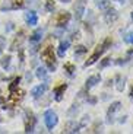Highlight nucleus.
I'll return each mask as SVG.
<instances>
[{
  "instance_id": "nucleus-1",
  "label": "nucleus",
  "mask_w": 133,
  "mask_h": 134,
  "mask_svg": "<svg viewBox=\"0 0 133 134\" xmlns=\"http://www.w3.org/2000/svg\"><path fill=\"white\" fill-rule=\"evenodd\" d=\"M111 44H113L111 38H110V37L105 38V40H104L103 42L100 44V45H96V48L94 50V53L91 54V57L88 58L86 61H85V64H83V66H85V67H89V66H92V64H95L96 61L100 60L101 55H103V54H104L107 50H108V48L111 47Z\"/></svg>"
},
{
  "instance_id": "nucleus-2",
  "label": "nucleus",
  "mask_w": 133,
  "mask_h": 134,
  "mask_svg": "<svg viewBox=\"0 0 133 134\" xmlns=\"http://www.w3.org/2000/svg\"><path fill=\"white\" fill-rule=\"evenodd\" d=\"M41 57H43L44 63L47 64V69L50 71H56V67H57V63H56V55H54V51H53V47H45L44 51L41 53Z\"/></svg>"
},
{
  "instance_id": "nucleus-3",
  "label": "nucleus",
  "mask_w": 133,
  "mask_h": 134,
  "mask_svg": "<svg viewBox=\"0 0 133 134\" xmlns=\"http://www.w3.org/2000/svg\"><path fill=\"white\" fill-rule=\"evenodd\" d=\"M44 122H45V125H47L48 130H53V128L57 125L59 118H57V114L53 109H47L45 112H44Z\"/></svg>"
},
{
  "instance_id": "nucleus-4",
  "label": "nucleus",
  "mask_w": 133,
  "mask_h": 134,
  "mask_svg": "<svg viewBox=\"0 0 133 134\" xmlns=\"http://www.w3.org/2000/svg\"><path fill=\"white\" fill-rule=\"evenodd\" d=\"M35 124H37V118H35V115H34L31 111H27V118H25V133H34V130H35Z\"/></svg>"
},
{
  "instance_id": "nucleus-5",
  "label": "nucleus",
  "mask_w": 133,
  "mask_h": 134,
  "mask_svg": "<svg viewBox=\"0 0 133 134\" xmlns=\"http://www.w3.org/2000/svg\"><path fill=\"white\" fill-rule=\"evenodd\" d=\"M120 108H121V102H119V100H116V102H113L110 105V108L107 111V122L108 124L114 122V115H116L117 111H120Z\"/></svg>"
},
{
  "instance_id": "nucleus-6",
  "label": "nucleus",
  "mask_w": 133,
  "mask_h": 134,
  "mask_svg": "<svg viewBox=\"0 0 133 134\" xmlns=\"http://www.w3.org/2000/svg\"><path fill=\"white\" fill-rule=\"evenodd\" d=\"M70 13L69 12H60L59 15H57L56 18V25L59 28H64L67 24H69V20H70Z\"/></svg>"
},
{
  "instance_id": "nucleus-7",
  "label": "nucleus",
  "mask_w": 133,
  "mask_h": 134,
  "mask_svg": "<svg viewBox=\"0 0 133 134\" xmlns=\"http://www.w3.org/2000/svg\"><path fill=\"white\" fill-rule=\"evenodd\" d=\"M104 19H105L107 24H113V22H116L117 19H119V13H117V10L113 9V7H108V9L105 10V13H104Z\"/></svg>"
},
{
  "instance_id": "nucleus-8",
  "label": "nucleus",
  "mask_w": 133,
  "mask_h": 134,
  "mask_svg": "<svg viewBox=\"0 0 133 134\" xmlns=\"http://www.w3.org/2000/svg\"><path fill=\"white\" fill-rule=\"evenodd\" d=\"M100 82H101V76H100V74H92V76H89L86 79V82H85V91L92 89V87L96 86Z\"/></svg>"
},
{
  "instance_id": "nucleus-9",
  "label": "nucleus",
  "mask_w": 133,
  "mask_h": 134,
  "mask_svg": "<svg viewBox=\"0 0 133 134\" xmlns=\"http://www.w3.org/2000/svg\"><path fill=\"white\" fill-rule=\"evenodd\" d=\"M67 89V85L63 83V85H59V86L54 87L53 91V95H54V99L57 100V102H60V100L63 99V95H64V91Z\"/></svg>"
},
{
  "instance_id": "nucleus-10",
  "label": "nucleus",
  "mask_w": 133,
  "mask_h": 134,
  "mask_svg": "<svg viewBox=\"0 0 133 134\" xmlns=\"http://www.w3.org/2000/svg\"><path fill=\"white\" fill-rule=\"evenodd\" d=\"M47 83H43V85H38V86H35L31 91V95H32V98H35V99H38V98H41L44 93H45V91H47Z\"/></svg>"
},
{
  "instance_id": "nucleus-11",
  "label": "nucleus",
  "mask_w": 133,
  "mask_h": 134,
  "mask_svg": "<svg viewBox=\"0 0 133 134\" xmlns=\"http://www.w3.org/2000/svg\"><path fill=\"white\" fill-rule=\"evenodd\" d=\"M75 18H76V20H80L83 16V13H85V0H79L76 4H75Z\"/></svg>"
},
{
  "instance_id": "nucleus-12",
  "label": "nucleus",
  "mask_w": 133,
  "mask_h": 134,
  "mask_svg": "<svg viewBox=\"0 0 133 134\" xmlns=\"http://www.w3.org/2000/svg\"><path fill=\"white\" fill-rule=\"evenodd\" d=\"M25 20H27V24L31 25V26L37 25L38 24V15H37V12H34V10L27 12V13H25Z\"/></svg>"
},
{
  "instance_id": "nucleus-13",
  "label": "nucleus",
  "mask_w": 133,
  "mask_h": 134,
  "mask_svg": "<svg viewBox=\"0 0 133 134\" xmlns=\"http://www.w3.org/2000/svg\"><path fill=\"white\" fill-rule=\"evenodd\" d=\"M79 128H80L79 124H76L75 121H69V122L64 125L63 133H78V131H79Z\"/></svg>"
},
{
  "instance_id": "nucleus-14",
  "label": "nucleus",
  "mask_w": 133,
  "mask_h": 134,
  "mask_svg": "<svg viewBox=\"0 0 133 134\" xmlns=\"http://www.w3.org/2000/svg\"><path fill=\"white\" fill-rule=\"evenodd\" d=\"M69 45H70V40H64V41H62V42H60L59 50H57L59 57H64V54H66V51H67V48H69Z\"/></svg>"
},
{
  "instance_id": "nucleus-15",
  "label": "nucleus",
  "mask_w": 133,
  "mask_h": 134,
  "mask_svg": "<svg viewBox=\"0 0 133 134\" xmlns=\"http://www.w3.org/2000/svg\"><path fill=\"white\" fill-rule=\"evenodd\" d=\"M22 41H23V31H19V35H16V38H15L13 44H12V47H10V50H12V51L19 50V47H21V44H22Z\"/></svg>"
},
{
  "instance_id": "nucleus-16",
  "label": "nucleus",
  "mask_w": 133,
  "mask_h": 134,
  "mask_svg": "<svg viewBox=\"0 0 133 134\" xmlns=\"http://www.w3.org/2000/svg\"><path fill=\"white\" fill-rule=\"evenodd\" d=\"M41 38H43V29H37L29 37V42L31 44H38L41 41Z\"/></svg>"
},
{
  "instance_id": "nucleus-17",
  "label": "nucleus",
  "mask_w": 133,
  "mask_h": 134,
  "mask_svg": "<svg viewBox=\"0 0 133 134\" xmlns=\"http://www.w3.org/2000/svg\"><path fill=\"white\" fill-rule=\"evenodd\" d=\"M35 76H37L40 80L48 82V74H47V70L44 69V67H38L37 71H35Z\"/></svg>"
},
{
  "instance_id": "nucleus-18",
  "label": "nucleus",
  "mask_w": 133,
  "mask_h": 134,
  "mask_svg": "<svg viewBox=\"0 0 133 134\" xmlns=\"http://www.w3.org/2000/svg\"><path fill=\"white\" fill-rule=\"evenodd\" d=\"M64 71L69 77H73L75 76V71H76V67L73 66L72 63H66L64 64Z\"/></svg>"
},
{
  "instance_id": "nucleus-19",
  "label": "nucleus",
  "mask_w": 133,
  "mask_h": 134,
  "mask_svg": "<svg viewBox=\"0 0 133 134\" xmlns=\"http://www.w3.org/2000/svg\"><path fill=\"white\" fill-rule=\"evenodd\" d=\"M116 80H117V91H119V92H123L124 83H126V77H121V76L119 74V76L116 77Z\"/></svg>"
},
{
  "instance_id": "nucleus-20",
  "label": "nucleus",
  "mask_w": 133,
  "mask_h": 134,
  "mask_svg": "<svg viewBox=\"0 0 133 134\" xmlns=\"http://www.w3.org/2000/svg\"><path fill=\"white\" fill-rule=\"evenodd\" d=\"M95 4L100 7L101 10H107L108 7L111 6V4H110V0H100V2H96Z\"/></svg>"
},
{
  "instance_id": "nucleus-21",
  "label": "nucleus",
  "mask_w": 133,
  "mask_h": 134,
  "mask_svg": "<svg viewBox=\"0 0 133 134\" xmlns=\"http://www.w3.org/2000/svg\"><path fill=\"white\" fill-rule=\"evenodd\" d=\"M19 82H21V77L18 76V77H15L13 79V82L10 83V86H9V92H12V91H16L18 89V86H19Z\"/></svg>"
},
{
  "instance_id": "nucleus-22",
  "label": "nucleus",
  "mask_w": 133,
  "mask_h": 134,
  "mask_svg": "<svg viewBox=\"0 0 133 134\" xmlns=\"http://www.w3.org/2000/svg\"><path fill=\"white\" fill-rule=\"evenodd\" d=\"M78 111H79V105H78V104H73V105H72V108L67 111V115L72 118V117H75V115L78 114Z\"/></svg>"
},
{
  "instance_id": "nucleus-23",
  "label": "nucleus",
  "mask_w": 133,
  "mask_h": 134,
  "mask_svg": "<svg viewBox=\"0 0 133 134\" xmlns=\"http://www.w3.org/2000/svg\"><path fill=\"white\" fill-rule=\"evenodd\" d=\"M23 6H25L23 0H13L12 2V9H22Z\"/></svg>"
},
{
  "instance_id": "nucleus-24",
  "label": "nucleus",
  "mask_w": 133,
  "mask_h": 134,
  "mask_svg": "<svg viewBox=\"0 0 133 134\" xmlns=\"http://www.w3.org/2000/svg\"><path fill=\"white\" fill-rule=\"evenodd\" d=\"M10 60H12V57H10V55H4V57L2 58V61H0L2 67H3V69H7V67H9V64H10Z\"/></svg>"
},
{
  "instance_id": "nucleus-25",
  "label": "nucleus",
  "mask_w": 133,
  "mask_h": 134,
  "mask_svg": "<svg viewBox=\"0 0 133 134\" xmlns=\"http://www.w3.org/2000/svg\"><path fill=\"white\" fill-rule=\"evenodd\" d=\"M54 7H56L54 0H47V2H45V10H47V12H53Z\"/></svg>"
},
{
  "instance_id": "nucleus-26",
  "label": "nucleus",
  "mask_w": 133,
  "mask_h": 134,
  "mask_svg": "<svg viewBox=\"0 0 133 134\" xmlns=\"http://www.w3.org/2000/svg\"><path fill=\"white\" fill-rule=\"evenodd\" d=\"M88 51L86 47H83V45H78L76 50H75V55H82V54H85Z\"/></svg>"
},
{
  "instance_id": "nucleus-27",
  "label": "nucleus",
  "mask_w": 133,
  "mask_h": 134,
  "mask_svg": "<svg viewBox=\"0 0 133 134\" xmlns=\"http://www.w3.org/2000/svg\"><path fill=\"white\" fill-rule=\"evenodd\" d=\"M108 64H111V58H104V60L100 63V67H101V69H104V67H107Z\"/></svg>"
},
{
  "instance_id": "nucleus-28",
  "label": "nucleus",
  "mask_w": 133,
  "mask_h": 134,
  "mask_svg": "<svg viewBox=\"0 0 133 134\" xmlns=\"http://www.w3.org/2000/svg\"><path fill=\"white\" fill-rule=\"evenodd\" d=\"M88 121H89V117H88V115H85V117H83L82 118V122H80V128H82V127H85V125H86V122H88Z\"/></svg>"
},
{
  "instance_id": "nucleus-29",
  "label": "nucleus",
  "mask_w": 133,
  "mask_h": 134,
  "mask_svg": "<svg viewBox=\"0 0 133 134\" xmlns=\"http://www.w3.org/2000/svg\"><path fill=\"white\" fill-rule=\"evenodd\" d=\"M126 42H130V44H133V34H132V35H129V37L126 38Z\"/></svg>"
},
{
  "instance_id": "nucleus-30",
  "label": "nucleus",
  "mask_w": 133,
  "mask_h": 134,
  "mask_svg": "<svg viewBox=\"0 0 133 134\" xmlns=\"http://www.w3.org/2000/svg\"><path fill=\"white\" fill-rule=\"evenodd\" d=\"M86 100L89 102V104H95V102H96V99H95V98H86Z\"/></svg>"
},
{
  "instance_id": "nucleus-31",
  "label": "nucleus",
  "mask_w": 133,
  "mask_h": 134,
  "mask_svg": "<svg viewBox=\"0 0 133 134\" xmlns=\"http://www.w3.org/2000/svg\"><path fill=\"white\" fill-rule=\"evenodd\" d=\"M0 47H4V38L0 35Z\"/></svg>"
},
{
  "instance_id": "nucleus-32",
  "label": "nucleus",
  "mask_w": 133,
  "mask_h": 134,
  "mask_svg": "<svg viewBox=\"0 0 133 134\" xmlns=\"http://www.w3.org/2000/svg\"><path fill=\"white\" fill-rule=\"evenodd\" d=\"M129 96H130V99L133 100V87H132V89H130V93H129Z\"/></svg>"
},
{
  "instance_id": "nucleus-33",
  "label": "nucleus",
  "mask_w": 133,
  "mask_h": 134,
  "mask_svg": "<svg viewBox=\"0 0 133 134\" xmlns=\"http://www.w3.org/2000/svg\"><path fill=\"white\" fill-rule=\"evenodd\" d=\"M60 2H62V3H70L72 0H60Z\"/></svg>"
},
{
  "instance_id": "nucleus-34",
  "label": "nucleus",
  "mask_w": 133,
  "mask_h": 134,
  "mask_svg": "<svg viewBox=\"0 0 133 134\" xmlns=\"http://www.w3.org/2000/svg\"><path fill=\"white\" fill-rule=\"evenodd\" d=\"M132 20H133V12H132Z\"/></svg>"
},
{
  "instance_id": "nucleus-35",
  "label": "nucleus",
  "mask_w": 133,
  "mask_h": 134,
  "mask_svg": "<svg viewBox=\"0 0 133 134\" xmlns=\"http://www.w3.org/2000/svg\"><path fill=\"white\" fill-rule=\"evenodd\" d=\"M0 54H2V50H0Z\"/></svg>"
}]
</instances>
